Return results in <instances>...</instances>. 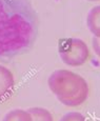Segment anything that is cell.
<instances>
[{
    "instance_id": "6da1fadb",
    "label": "cell",
    "mask_w": 100,
    "mask_h": 121,
    "mask_svg": "<svg viewBox=\"0 0 100 121\" xmlns=\"http://www.w3.org/2000/svg\"><path fill=\"white\" fill-rule=\"evenodd\" d=\"M38 34V16L30 0H0V60L32 48Z\"/></svg>"
},
{
    "instance_id": "5b68a950",
    "label": "cell",
    "mask_w": 100,
    "mask_h": 121,
    "mask_svg": "<svg viewBox=\"0 0 100 121\" xmlns=\"http://www.w3.org/2000/svg\"><path fill=\"white\" fill-rule=\"evenodd\" d=\"M87 25L94 37L100 38V5L91 9L87 17Z\"/></svg>"
},
{
    "instance_id": "30bf717a",
    "label": "cell",
    "mask_w": 100,
    "mask_h": 121,
    "mask_svg": "<svg viewBox=\"0 0 100 121\" xmlns=\"http://www.w3.org/2000/svg\"><path fill=\"white\" fill-rule=\"evenodd\" d=\"M87 1H99V0H87Z\"/></svg>"
},
{
    "instance_id": "9c48e42d",
    "label": "cell",
    "mask_w": 100,
    "mask_h": 121,
    "mask_svg": "<svg viewBox=\"0 0 100 121\" xmlns=\"http://www.w3.org/2000/svg\"><path fill=\"white\" fill-rule=\"evenodd\" d=\"M92 46H93V50H94V53L98 57H100V38H98V37H93Z\"/></svg>"
},
{
    "instance_id": "ba28073f",
    "label": "cell",
    "mask_w": 100,
    "mask_h": 121,
    "mask_svg": "<svg viewBox=\"0 0 100 121\" xmlns=\"http://www.w3.org/2000/svg\"><path fill=\"white\" fill-rule=\"evenodd\" d=\"M59 121H87L85 117L79 112H70L61 117Z\"/></svg>"
},
{
    "instance_id": "52a82bcc",
    "label": "cell",
    "mask_w": 100,
    "mask_h": 121,
    "mask_svg": "<svg viewBox=\"0 0 100 121\" xmlns=\"http://www.w3.org/2000/svg\"><path fill=\"white\" fill-rule=\"evenodd\" d=\"M2 121H33L30 113L27 111L16 108L5 114Z\"/></svg>"
},
{
    "instance_id": "8992f818",
    "label": "cell",
    "mask_w": 100,
    "mask_h": 121,
    "mask_svg": "<svg viewBox=\"0 0 100 121\" xmlns=\"http://www.w3.org/2000/svg\"><path fill=\"white\" fill-rule=\"evenodd\" d=\"M33 121H54L53 115L48 110L43 108H31L27 110Z\"/></svg>"
},
{
    "instance_id": "3957f363",
    "label": "cell",
    "mask_w": 100,
    "mask_h": 121,
    "mask_svg": "<svg viewBox=\"0 0 100 121\" xmlns=\"http://www.w3.org/2000/svg\"><path fill=\"white\" fill-rule=\"evenodd\" d=\"M60 59L69 66H80L87 62L90 50L87 43L79 38H67L59 42L58 46Z\"/></svg>"
},
{
    "instance_id": "7a4b0ae2",
    "label": "cell",
    "mask_w": 100,
    "mask_h": 121,
    "mask_svg": "<svg viewBox=\"0 0 100 121\" xmlns=\"http://www.w3.org/2000/svg\"><path fill=\"white\" fill-rule=\"evenodd\" d=\"M48 85L60 103L70 108L81 105L89 97L85 79L69 69L54 71L48 79Z\"/></svg>"
},
{
    "instance_id": "277c9868",
    "label": "cell",
    "mask_w": 100,
    "mask_h": 121,
    "mask_svg": "<svg viewBox=\"0 0 100 121\" xmlns=\"http://www.w3.org/2000/svg\"><path fill=\"white\" fill-rule=\"evenodd\" d=\"M15 86V78L13 73L0 64V101L5 100L12 95Z\"/></svg>"
}]
</instances>
